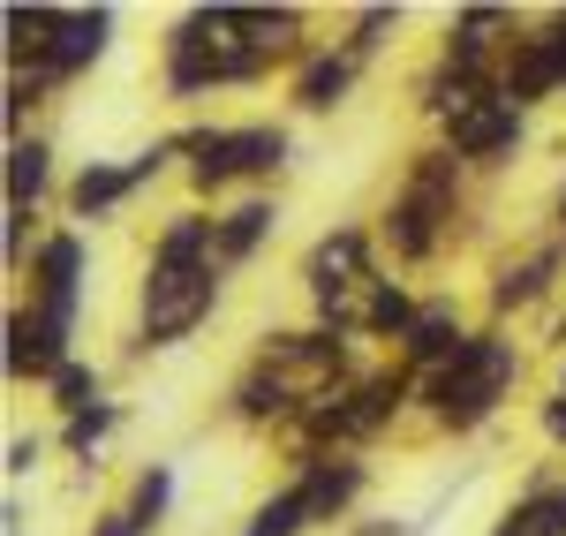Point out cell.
<instances>
[{
	"label": "cell",
	"instance_id": "277c9868",
	"mask_svg": "<svg viewBox=\"0 0 566 536\" xmlns=\"http://www.w3.org/2000/svg\"><path fill=\"white\" fill-rule=\"evenodd\" d=\"M522 386H528V340L514 325H491L483 317L476 333H469V348L416 386V423L431 439H453V446L461 439H483L506 408L522 401Z\"/></svg>",
	"mask_w": 566,
	"mask_h": 536
},
{
	"label": "cell",
	"instance_id": "5bb4252c",
	"mask_svg": "<svg viewBox=\"0 0 566 536\" xmlns=\"http://www.w3.org/2000/svg\"><path fill=\"white\" fill-rule=\"evenodd\" d=\"M15 295H23L31 311L61 317V325H84V303H91V234H84V227H69V220L45 227L39 258L23 265Z\"/></svg>",
	"mask_w": 566,
	"mask_h": 536
},
{
	"label": "cell",
	"instance_id": "3957f363",
	"mask_svg": "<svg viewBox=\"0 0 566 536\" xmlns=\"http://www.w3.org/2000/svg\"><path fill=\"white\" fill-rule=\"evenodd\" d=\"M476 175L438 144V136H416L408 144V159H400V175L386 181V197H378V250H386L392 272H408V280H423V272L453 265V250L476 234Z\"/></svg>",
	"mask_w": 566,
	"mask_h": 536
},
{
	"label": "cell",
	"instance_id": "484cf974",
	"mask_svg": "<svg viewBox=\"0 0 566 536\" xmlns=\"http://www.w3.org/2000/svg\"><path fill=\"white\" fill-rule=\"evenodd\" d=\"M175 498H181V469L151 453V461H136L129 484H122V514H129L144 536H159L167 522H175Z\"/></svg>",
	"mask_w": 566,
	"mask_h": 536
},
{
	"label": "cell",
	"instance_id": "f546056e",
	"mask_svg": "<svg viewBox=\"0 0 566 536\" xmlns=\"http://www.w3.org/2000/svg\"><path fill=\"white\" fill-rule=\"evenodd\" d=\"M45 212H23V204H0V272L8 280H23V265L39 258V242H45Z\"/></svg>",
	"mask_w": 566,
	"mask_h": 536
},
{
	"label": "cell",
	"instance_id": "e575fe53",
	"mask_svg": "<svg viewBox=\"0 0 566 536\" xmlns=\"http://www.w3.org/2000/svg\"><path fill=\"white\" fill-rule=\"evenodd\" d=\"M76 536H144V529H136L129 514H122V498H114V506H98V514H91Z\"/></svg>",
	"mask_w": 566,
	"mask_h": 536
},
{
	"label": "cell",
	"instance_id": "ba28073f",
	"mask_svg": "<svg viewBox=\"0 0 566 536\" xmlns=\"http://www.w3.org/2000/svg\"><path fill=\"white\" fill-rule=\"evenodd\" d=\"M378 272H386V250H378L370 212H363V220H333V227L310 234L303 258H295V287H303V303H310L317 325H333V333L363 340V311H370Z\"/></svg>",
	"mask_w": 566,
	"mask_h": 536
},
{
	"label": "cell",
	"instance_id": "cb8c5ba5",
	"mask_svg": "<svg viewBox=\"0 0 566 536\" xmlns=\"http://www.w3.org/2000/svg\"><path fill=\"white\" fill-rule=\"evenodd\" d=\"M129 431V401H98L84 408V416H69V423H53V453L61 461H76L84 476H98L106 469V446Z\"/></svg>",
	"mask_w": 566,
	"mask_h": 536
},
{
	"label": "cell",
	"instance_id": "5b68a950",
	"mask_svg": "<svg viewBox=\"0 0 566 536\" xmlns=\"http://www.w3.org/2000/svg\"><path fill=\"white\" fill-rule=\"evenodd\" d=\"M181 189H189V204H234V197H258V189H280V181L295 175V122L287 114H242V122H181Z\"/></svg>",
	"mask_w": 566,
	"mask_h": 536
},
{
	"label": "cell",
	"instance_id": "4fadbf2b",
	"mask_svg": "<svg viewBox=\"0 0 566 536\" xmlns=\"http://www.w3.org/2000/svg\"><path fill=\"white\" fill-rule=\"evenodd\" d=\"M431 136H438V144H446V151H453V159H461L476 181H499V175H514V167H522V151H528V114H522V106H506L499 91H483L476 106H461V114H453L446 129H431Z\"/></svg>",
	"mask_w": 566,
	"mask_h": 536
},
{
	"label": "cell",
	"instance_id": "836d02e7",
	"mask_svg": "<svg viewBox=\"0 0 566 536\" xmlns=\"http://www.w3.org/2000/svg\"><path fill=\"white\" fill-rule=\"evenodd\" d=\"M340 536H423V522H408V514H378V506H370V514H355Z\"/></svg>",
	"mask_w": 566,
	"mask_h": 536
},
{
	"label": "cell",
	"instance_id": "1f68e13d",
	"mask_svg": "<svg viewBox=\"0 0 566 536\" xmlns=\"http://www.w3.org/2000/svg\"><path fill=\"white\" fill-rule=\"evenodd\" d=\"M45 453H53V431H8V453H0V469H8V492H23V476H39Z\"/></svg>",
	"mask_w": 566,
	"mask_h": 536
},
{
	"label": "cell",
	"instance_id": "8992f818",
	"mask_svg": "<svg viewBox=\"0 0 566 536\" xmlns=\"http://www.w3.org/2000/svg\"><path fill=\"white\" fill-rule=\"evenodd\" d=\"M416 386H423L416 370L378 356L363 378L333 386V393H310L303 423L287 431V446H272V461H287V453H378L416 416Z\"/></svg>",
	"mask_w": 566,
	"mask_h": 536
},
{
	"label": "cell",
	"instance_id": "9a60e30c",
	"mask_svg": "<svg viewBox=\"0 0 566 536\" xmlns=\"http://www.w3.org/2000/svg\"><path fill=\"white\" fill-rule=\"evenodd\" d=\"M76 356H84V348H76V325L31 311L23 295L8 303V317H0V378H8L15 393H23V386H31V393H45V386H53V378H61Z\"/></svg>",
	"mask_w": 566,
	"mask_h": 536
},
{
	"label": "cell",
	"instance_id": "6da1fadb",
	"mask_svg": "<svg viewBox=\"0 0 566 536\" xmlns=\"http://www.w3.org/2000/svg\"><path fill=\"white\" fill-rule=\"evenodd\" d=\"M317 53V8H295V0H272V8H250V0H197L159 23V106H175L189 122H205V106L227 98V91H264L287 84Z\"/></svg>",
	"mask_w": 566,
	"mask_h": 536
},
{
	"label": "cell",
	"instance_id": "2e32d148",
	"mask_svg": "<svg viewBox=\"0 0 566 536\" xmlns=\"http://www.w3.org/2000/svg\"><path fill=\"white\" fill-rule=\"evenodd\" d=\"M310 393L295 378H280V370H264V362L242 356V370L227 378V393H219V423H234L242 439H258V446H287V431L303 423Z\"/></svg>",
	"mask_w": 566,
	"mask_h": 536
},
{
	"label": "cell",
	"instance_id": "d6a6232c",
	"mask_svg": "<svg viewBox=\"0 0 566 536\" xmlns=\"http://www.w3.org/2000/svg\"><path fill=\"white\" fill-rule=\"evenodd\" d=\"M528 423H536L544 453H552V461H566V393H559V386H544V393L528 401Z\"/></svg>",
	"mask_w": 566,
	"mask_h": 536
},
{
	"label": "cell",
	"instance_id": "8d00e7d4",
	"mask_svg": "<svg viewBox=\"0 0 566 536\" xmlns=\"http://www.w3.org/2000/svg\"><path fill=\"white\" fill-rule=\"evenodd\" d=\"M544 234H566V167L552 181V197H544Z\"/></svg>",
	"mask_w": 566,
	"mask_h": 536
},
{
	"label": "cell",
	"instance_id": "f35d334b",
	"mask_svg": "<svg viewBox=\"0 0 566 536\" xmlns=\"http://www.w3.org/2000/svg\"><path fill=\"white\" fill-rule=\"evenodd\" d=\"M552 386H559V393H566V356H559V362H552Z\"/></svg>",
	"mask_w": 566,
	"mask_h": 536
},
{
	"label": "cell",
	"instance_id": "30bf717a",
	"mask_svg": "<svg viewBox=\"0 0 566 536\" xmlns=\"http://www.w3.org/2000/svg\"><path fill=\"white\" fill-rule=\"evenodd\" d=\"M566 295V234H528L514 250H499L483 265V317L491 325H522V317H552Z\"/></svg>",
	"mask_w": 566,
	"mask_h": 536
},
{
	"label": "cell",
	"instance_id": "8fae6325",
	"mask_svg": "<svg viewBox=\"0 0 566 536\" xmlns=\"http://www.w3.org/2000/svg\"><path fill=\"white\" fill-rule=\"evenodd\" d=\"M522 23L528 15L506 8V0H469V8H453V15L438 23L423 69L453 76V84H499V61H506V45L522 39Z\"/></svg>",
	"mask_w": 566,
	"mask_h": 536
},
{
	"label": "cell",
	"instance_id": "ab89813d",
	"mask_svg": "<svg viewBox=\"0 0 566 536\" xmlns=\"http://www.w3.org/2000/svg\"><path fill=\"white\" fill-rule=\"evenodd\" d=\"M559 506H566V492H559Z\"/></svg>",
	"mask_w": 566,
	"mask_h": 536
},
{
	"label": "cell",
	"instance_id": "7a4b0ae2",
	"mask_svg": "<svg viewBox=\"0 0 566 536\" xmlns=\"http://www.w3.org/2000/svg\"><path fill=\"white\" fill-rule=\"evenodd\" d=\"M234 272L219 265V212L181 197L175 212H159L144 265H136V311L122 333V362H151L189 348L219 311H227Z\"/></svg>",
	"mask_w": 566,
	"mask_h": 536
},
{
	"label": "cell",
	"instance_id": "83f0119b",
	"mask_svg": "<svg viewBox=\"0 0 566 536\" xmlns=\"http://www.w3.org/2000/svg\"><path fill=\"white\" fill-rule=\"evenodd\" d=\"M98 401H114V386H106V362H91V356H76L45 386V416H53V423H69V416H84V408H98Z\"/></svg>",
	"mask_w": 566,
	"mask_h": 536
},
{
	"label": "cell",
	"instance_id": "f1b7e54d",
	"mask_svg": "<svg viewBox=\"0 0 566 536\" xmlns=\"http://www.w3.org/2000/svg\"><path fill=\"white\" fill-rule=\"evenodd\" d=\"M53 106V91L39 84V76H15L8 69V84H0V144H15V136L39 129V114Z\"/></svg>",
	"mask_w": 566,
	"mask_h": 536
},
{
	"label": "cell",
	"instance_id": "52a82bcc",
	"mask_svg": "<svg viewBox=\"0 0 566 536\" xmlns=\"http://www.w3.org/2000/svg\"><path fill=\"white\" fill-rule=\"evenodd\" d=\"M122 15L114 8H53V0H8L0 8V53L15 76H39L53 98L76 91L114 53Z\"/></svg>",
	"mask_w": 566,
	"mask_h": 536
},
{
	"label": "cell",
	"instance_id": "74e56055",
	"mask_svg": "<svg viewBox=\"0 0 566 536\" xmlns=\"http://www.w3.org/2000/svg\"><path fill=\"white\" fill-rule=\"evenodd\" d=\"M23 522H31L23 514V492H0V536H23Z\"/></svg>",
	"mask_w": 566,
	"mask_h": 536
},
{
	"label": "cell",
	"instance_id": "7c38bea8",
	"mask_svg": "<svg viewBox=\"0 0 566 536\" xmlns=\"http://www.w3.org/2000/svg\"><path fill=\"white\" fill-rule=\"evenodd\" d=\"M280 476L303 492L310 529H348L355 514H370V484H378V461L370 453H287Z\"/></svg>",
	"mask_w": 566,
	"mask_h": 536
},
{
	"label": "cell",
	"instance_id": "4316f807",
	"mask_svg": "<svg viewBox=\"0 0 566 536\" xmlns=\"http://www.w3.org/2000/svg\"><path fill=\"white\" fill-rule=\"evenodd\" d=\"M234 536H317V529H310V506H303V492H295V484L280 476L272 492H258V498H250V514H242V529H234Z\"/></svg>",
	"mask_w": 566,
	"mask_h": 536
},
{
	"label": "cell",
	"instance_id": "ffe728a7",
	"mask_svg": "<svg viewBox=\"0 0 566 536\" xmlns=\"http://www.w3.org/2000/svg\"><path fill=\"white\" fill-rule=\"evenodd\" d=\"M136 197H144V189H136L129 159H76V167H69V189H61V220L91 234V227H114Z\"/></svg>",
	"mask_w": 566,
	"mask_h": 536
},
{
	"label": "cell",
	"instance_id": "d590c367",
	"mask_svg": "<svg viewBox=\"0 0 566 536\" xmlns=\"http://www.w3.org/2000/svg\"><path fill=\"white\" fill-rule=\"evenodd\" d=\"M536 348H544V356H552V362L566 356V295H559V303H552V317L536 325Z\"/></svg>",
	"mask_w": 566,
	"mask_h": 536
},
{
	"label": "cell",
	"instance_id": "d6986e66",
	"mask_svg": "<svg viewBox=\"0 0 566 536\" xmlns=\"http://www.w3.org/2000/svg\"><path fill=\"white\" fill-rule=\"evenodd\" d=\"M363 61H355L348 45H333V39H317V53H310L303 69L280 84V98H287V114L295 122H333V114H348V98L363 91Z\"/></svg>",
	"mask_w": 566,
	"mask_h": 536
},
{
	"label": "cell",
	"instance_id": "e0dca14e",
	"mask_svg": "<svg viewBox=\"0 0 566 536\" xmlns=\"http://www.w3.org/2000/svg\"><path fill=\"white\" fill-rule=\"evenodd\" d=\"M499 98L522 106L528 122H536L544 106H566V53L552 45V31H544V8L522 23V39L506 45V61H499Z\"/></svg>",
	"mask_w": 566,
	"mask_h": 536
},
{
	"label": "cell",
	"instance_id": "ac0fdd59",
	"mask_svg": "<svg viewBox=\"0 0 566 536\" xmlns=\"http://www.w3.org/2000/svg\"><path fill=\"white\" fill-rule=\"evenodd\" d=\"M483 317L469 311V295L461 287H423V311H416V325H408V340L392 348V362L400 370H416V378H431V370H446V362L469 348V333H476Z\"/></svg>",
	"mask_w": 566,
	"mask_h": 536
},
{
	"label": "cell",
	"instance_id": "d4e9b609",
	"mask_svg": "<svg viewBox=\"0 0 566 536\" xmlns=\"http://www.w3.org/2000/svg\"><path fill=\"white\" fill-rule=\"evenodd\" d=\"M408 31V8L400 0H363V8H340V23H333V45H348L363 69H378L392 45Z\"/></svg>",
	"mask_w": 566,
	"mask_h": 536
},
{
	"label": "cell",
	"instance_id": "7402d4cb",
	"mask_svg": "<svg viewBox=\"0 0 566 536\" xmlns=\"http://www.w3.org/2000/svg\"><path fill=\"white\" fill-rule=\"evenodd\" d=\"M280 227H287V197H280V189H258V197L219 204V265L242 280V272L280 242Z\"/></svg>",
	"mask_w": 566,
	"mask_h": 536
},
{
	"label": "cell",
	"instance_id": "9c48e42d",
	"mask_svg": "<svg viewBox=\"0 0 566 536\" xmlns=\"http://www.w3.org/2000/svg\"><path fill=\"white\" fill-rule=\"evenodd\" d=\"M250 362L280 370V378H295L303 393H333V386L363 378L378 356H370L363 340H348V333H333V325L303 317V325H264L258 340H250Z\"/></svg>",
	"mask_w": 566,
	"mask_h": 536
},
{
	"label": "cell",
	"instance_id": "44dd1931",
	"mask_svg": "<svg viewBox=\"0 0 566 536\" xmlns=\"http://www.w3.org/2000/svg\"><path fill=\"white\" fill-rule=\"evenodd\" d=\"M61 151H53V136L31 129L15 136V144H0V204H23V212H61Z\"/></svg>",
	"mask_w": 566,
	"mask_h": 536
},
{
	"label": "cell",
	"instance_id": "603a6c76",
	"mask_svg": "<svg viewBox=\"0 0 566 536\" xmlns=\"http://www.w3.org/2000/svg\"><path fill=\"white\" fill-rule=\"evenodd\" d=\"M566 461H528V476L514 484V498L491 514L483 536H566Z\"/></svg>",
	"mask_w": 566,
	"mask_h": 536
},
{
	"label": "cell",
	"instance_id": "4dcf8cb0",
	"mask_svg": "<svg viewBox=\"0 0 566 536\" xmlns=\"http://www.w3.org/2000/svg\"><path fill=\"white\" fill-rule=\"evenodd\" d=\"M122 159H129L136 189L151 197V189H159V181H167V175H181V136L167 129V136H151V144H136V151H122Z\"/></svg>",
	"mask_w": 566,
	"mask_h": 536
}]
</instances>
